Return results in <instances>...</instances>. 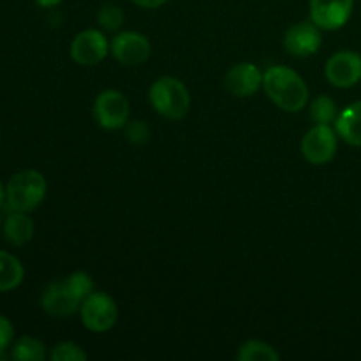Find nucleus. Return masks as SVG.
<instances>
[{
    "mask_svg": "<svg viewBox=\"0 0 361 361\" xmlns=\"http://www.w3.org/2000/svg\"><path fill=\"white\" fill-rule=\"evenodd\" d=\"M263 88L282 111L298 113L309 101V87L303 78L284 66H274L263 74Z\"/></svg>",
    "mask_w": 361,
    "mask_h": 361,
    "instance_id": "nucleus-1",
    "label": "nucleus"
},
{
    "mask_svg": "<svg viewBox=\"0 0 361 361\" xmlns=\"http://www.w3.org/2000/svg\"><path fill=\"white\" fill-rule=\"evenodd\" d=\"M44 176L35 169H23L11 176L6 185V207L9 212H32L44 201Z\"/></svg>",
    "mask_w": 361,
    "mask_h": 361,
    "instance_id": "nucleus-2",
    "label": "nucleus"
},
{
    "mask_svg": "<svg viewBox=\"0 0 361 361\" xmlns=\"http://www.w3.org/2000/svg\"><path fill=\"white\" fill-rule=\"evenodd\" d=\"M152 106L159 115L169 120H180L189 113L190 94L185 85L173 76H162L150 87Z\"/></svg>",
    "mask_w": 361,
    "mask_h": 361,
    "instance_id": "nucleus-3",
    "label": "nucleus"
},
{
    "mask_svg": "<svg viewBox=\"0 0 361 361\" xmlns=\"http://www.w3.org/2000/svg\"><path fill=\"white\" fill-rule=\"evenodd\" d=\"M80 314L85 328L95 331V334H104V331L111 330L118 319V309H116L115 300L101 291H94L85 298V302L81 303Z\"/></svg>",
    "mask_w": 361,
    "mask_h": 361,
    "instance_id": "nucleus-4",
    "label": "nucleus"
},
{
    "mask_svg": "<svg viewBox=\"0 0 361 361\" xmlns=\"http://www.w3.org/2000/svg\"><path fill=\"white\" fill-rule=\"evenodd\" d=\"M94 118L102 129H122L129 120V101L122 92L104 90L94 102Z\"/></svg>",
    "mask_w": 361,
    "mask_h": 361,
    "instance_id": "nucleus-5",
    "label": "nucleus"
},
{
    "mask_svg": "<svg viewBox=\"0 0 361 361\" xmlns=\"http://www.w3.org/2000/svg\"><path fill=\"white\" fill-rule=\"evenodd\" d=\"M302 152L310 164H328L337 154V133L330 126L316 123L303 137Z\"/></svg>",
    "mask_w": 361,
    "mask_h": 361,
    "instance_id": "nucleus-6",
    "label": "nucleus"
},
{
    "mask_svg": "<svg viewBox=\"0 0 361 361\" xmlns=\"http://www.w3.org/2000/svg\"><path fill=\"white\" fill-rule=\"evenodd\" d=\"M83 302L85 300L74 291L73 286L67 282V279L51 282L41 296L42 309L51 317L73 316L74 312L81 309V303Z\"/></svg>",
    "mask_w": 361,
    "mask_h": 361,
    "instance_id": "nucleus-7",
    "label": "nucleus"
},
{
    "mask_svg": "<svg viewBox=\"0 0 361 361\" xmlns=\"http://www.w3.org/2000/svg\"><path fill=\"white\" fill-rule=\"evenodd\" d=\"M109 51V42L102 32L88 28L80 32L71 44V56L80 66H95L106 59Z\"/></svg>",
    "mask_w": 361,
    "mask_h": 361,
    "instance_id": "nucleus-8",
    "label": "nucleus"
},
{
    "mask_svg": "<svg viewBox=\"0 0 361 361\" xmlns=\"http://www.w3.org/2000/svg\"><path fill=\"white\" fill-rule=\"evenodd\" d=\"M355 0H310V18L323 30H338L349 21Z\"/></svg>",
    "mask_w": 361,
    "mask_h": 361,
    "instance_id": "nucleus-9",
    "label": "nucleus"
},
{
    "mask_svg": "<svg viewBox=\"0 0 361 361\" xmlns=\"http://www.w3.org/2000/svg\"><path fill=\"white\" fill-rule=\"evenodd\" d=\"M111 53L122 66L133 67L150 59V41L137 32H122L111 41Z\"/></svg>",
    "mask_w": 361,
    "mask_h": 361,
    "instance_id": "nucleus-10",
    "label": "nucleus"
},
{
    "mask_svg": "<svg viewBox=\"0 0 361 361\" xmlns=\"http://www.w3.org/2000/svg\"><path fill=\"white\" fill-rule=\"evenodd\" d=\"M328 81L337 88L355 87L361 80V55L355 51H338L326 62Z\"/></svg>",
    "mask_w": 361,
    "mask_h": 361,
    "instance_id": "nucleus-11",
    "label": "nucleus"
},
{
    "mask_svg": "<svg viewBox=\"0 0 361 361\" xmlns=\"http://www.w3.org/2000/svg\"><path fill=\"white\" fill-rule=\"evenodd\" d=\"M321 28L316 23H309V21H302L296 23L286 32L284 46L288 53L295 56H310L314 53L319 51L321 44H323V37H321Z\"/></svg>",
    "mask_w": 361,
    "mask_h": 361,
    "instance_id": "nucleus-12",
    "label": "nucleus"
},
{
    "mask_svg": "<svg viewBox=\"0 0 361 361\" xmlns=\"http://www.w3.org/2000/svg\"><path fill=\"white\" fill-rule=\"evenodd\" d=\"M263 85V74L254 63L243 62L233 67L226 76V88L236 97H250Z\"/></svg>",
    "mask_w": 361,
    "mask_h": 361,
    "instance_id": "nucleus-13",
    "label": "nucleus"
},
{
    "mask_svg": "<svg viewBox=\"0 0 361 361\" xmlns=\"http://www.w3.org/2000/svg\"><path fill=\"white\" fill-rule=\"evenodd\" d=\"M4 238L11 245L23 247L34 238V221L28 217L27 212H9L2 224Z\"/></svg>",
    "mask_w": 361,
    "mask_h": 361,
    "instance_id": "nucleus-14",
    "label": "nucleus"
},
{
    "mask_svg": "<svg viewBox=\"0 0 361 361\" xmlns=\"http://www.w3.org/2000/svg\"><path fill=\"white\" fill-rule=\"evenodd\" d=\"M335 130L348 145L361 147V101L353 102L338 113Z\"/></svg>",
    "mask_w": 361,
    "mask_h": 361,
    "instance_id": "nucleus-15",
    "label": "nucleus"
},
{
    "mask_svg": "<svg viewBox=\"0 0 361 361\" xmlns=\"http://www.w3.org/2000/svg\"><path fill=\"white\" fill-rule=\"evenodd\" d=\"M25 268L21 261L11 252L0 250V293L16 289L23 282Z\"/></svg>",
    "mask_w": 361,
    "mask_h": 361,
    "instance_id": "nucleus-16",
    "label": "nucleus"
},
{
    "mask_svg": "<svg viewBox=\"0 0 361 361\" xmlns=\"http://www.w3.org/2000/svg\"><path fill=\"white\" fill-rule=\"evenodd\" d=\"M11 358L16 361H42L46 358V348L34 337H21L11 349Z\"/></svg>",
    "mask_w": 361,
    "mask_h": 361,
    "instance_id": "nucleus-17",
    "label": "nucleus"
},
{
    "mask_svg": "<svg viewBox=\"0 0 361 361\" xmlns=\"http://www.w3.org/2000/svg\"><path fill=\"white\" fill-rule=\"evenodd\" d=\"M236 358L240 361H277L279 355L271 345L259 341H249L242 345Z\"/></svg>",
    "mask_w": 361,
    "mask_h": 361,
    "instance_id": "nucleus-18",
    "label": "nucleus"
},
{
    "mask_svg": "<svg viewBox=\"0 0 361 361\" xmlns=\"http://www.w3.org/2000/svg\"><path fill=\"white\" fill-rule=\"evenodd\" d=\"M310 116L316 123H323V126H330L331 122L337 120V104L328 95H319L310 104Z\"/></svg>",
    "mask_w": 361,
    "mask_h": 361,
    "instance_id": "nucleus-19",
    "label": "nucleus"
},
{
    "mask_svg": "<svg viewBox=\"0 0 361 361\" xmlns=\"http://www.w3.org/2000/svg\"><path fill=\"white\" fill-rule=\"evenodd\" d=\"M97 20L104 30L115 32L123 25V11L116 4H104L99 11Z\"/></svg>",
    "mask_w": 361,
    "mask_h": 361,
    "instance_id": "nucleus-20",
    "label": "nucleus"
},
{
    "mask_svg": "<svg viewBox=\"0 0 361 361\" xmlns=\"http://www.w3.org/2000/svg\"><path fill=\"white\" fill-rule=\"evenodd\" d=\"M49 358L53 361H85L87 360V355L74 342H60V344H56L53 348Z\"/></svg>",
    "mask_w": 361,
    "mask_h": 361,
    "instance_id": "nucleus-21",
    "label": "nucleus"
},
{
    "mask_svg": "<svg viewBox=\"0 0 361 361\" xmlns=\"http://www.w3.org/2000/svg\"><path fill=\"white\" fill-rule=\"evenodd\" d=\"M126 134L127 140L133 141V143H145L150 137V130L145 126L143 122H130L126 126Z\"/></svg>",
    "mask_w": 361,
    "mask_h": 361,
    "instance_id": "nucleus-22",
    "label": "nucleus"
},
{
    "mask_svg": "<svg viewBox=\"0 0 361 361\" xmlns=\"http://www.w3.org/2000/svg\"><path fill=\"white\" fill-rule=\"evenodd\" d=\"M14 337V328L11 321L6 316L0 314V349H7L9 344L13 342Z\"/></svg>",
    "mask_w": 361,
    "mask_h": 361,
    "instance_id": "nucleus-23",
    "label": "nucleus"
},
{
    "mask_svg": "<svg viewBox=\"0 0 361 361\" xmlns=\"http://www.w3.org/2000/svg\"><path fill=\"white\" fill-rule=\"evenodd\" d=\"M136 6L140 7H145V9H157V7L164 6L168 0H133Z\"/></svg>",
    "mask_w": 361,
    "mask_h": 361,
    "instance_id": "nucleus-24",
    "label": "nucleus"
},
{
    "mask_svg": "<svg viewBox=\"0 0 361 361\" xmlns=\"http://www.w3.org/2000/svg\"><path fill=\"white\" fill-rule=\"evenodd\" d=\"M60 2H63V0H35V4L41 7H55L59 6Z\"/></svg>",
    "mask_w": 361,
    "mask_h": 361,
    "instance_id": "nucleus-25",
    "label": "nucleus"
},
{
    "mask_svg": "<svg viewBox=\"0 0 361 361\" xmlns=\"http://www.w3.org/2000/svg\"><path fill=\"white\" fill-rule=\"evenodd\" d=\"M4 201H6V189H4L2 182H0V207L4 204Z\"/></svg>",
    "mask_w": 361,
    "mask_h": 361,
    "instance_id": "nucleus-26",
    "label": "nucleus"
},
{
    "mask_svg": "<svg viewBox=\"0 0 361 361\" xmlns=\"http://www.w3.org/2000/svg\"><path fill=\"white\" fill-rule=\"evenodd\" d=\"M2 224H4V221H2V217H0V228H2Z\"/></svg>",
    "mask_w": 361,
    "mask_h": 361,
    "instance_id": "nucleus-27",
    "label": "nucleus"
}]
</instances>
